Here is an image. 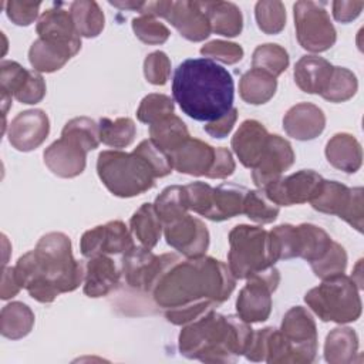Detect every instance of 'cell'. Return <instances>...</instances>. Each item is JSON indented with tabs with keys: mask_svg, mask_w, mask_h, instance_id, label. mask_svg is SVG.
<instances>
[{
	"mask_svg": "<svg viewBox=\"0 0 364 364\" xmlns=\"http://www.w3.org/2000/svg\"><path fill=\"white\" fill-rule=\"evenodd\" d=\"M162 256L164 267L151 293L164 310L202 300L218 306L235 290L236 277L226 263L215 257L200 256L182 260L175 253Z\"/></svg>",
	"mask_w": 364,
	"mask_h": 364,
	"instance_id": "6da1fadb",
	"label": "cell"
},
{
	"mask_svg": "<svg viewBox=\"0 0 364 364\" xmlns=\"http://www.w3.org/2000/svg\"><path fill=\"white\" fill-rule=\"evenodd\" d=\"M14 274L20 287L40 303H51L61 293L75 290L85 277V264L71 253L70 237L50 232L37 242L34 250L18 257Z\"/></svg>",
	"mask_w": 364,
	"mask_h": 364,
	"instance_id": "7a4b0ae2",
	"label": "cell"
},
{
	"mask_svg": "<svg viewBox=\"0 0 364 364\" xmlns=\"http://www.w3.org/2000/svg\"><path fill=\"white\" fill-rule=\"evenodd\" d=\"M172 95L183 114L195 121L212 122L233 108L232 74L209 58H186L173 73Z\"/></svg>",
	"mask_w": 364,
	"mask_h": 364,
	"instance_id": "3957f363",
	"label": "cell"
},
{
	"mask_svg": "<svg viewBox=\"0 0 364 364\" xmlns=\"http://www.w3.org/2000/svg\"><path fill=\"white\" fill-rule=\"evenodd\" d=\"M253 328L239 316H223L213 309L185 324L179 333V351L203 363H235L245 354Z\"/></svg>",
	"mask_w": 364,
	"mask_h": 364,
	"instance_id": "277c9868",
	"label": "cell"
},
{
	"mask_svg": "<svg viewBox=\"0 0 364 364\" xmlns=\"http://www.w3.org/2000/svg\"><path fill=\"white\" fill-rule=\"evenodd\" d=\"M97 173L105 188L118 198H132L155 185L151 166L135 152L102 151L97 159Z\"/></svg>",
	"mask_w": 364,
	"mask_h": 364,
	"instance_id": "5b68a950",
	"label": "cell"
},
{
	"mask_svg": "<svg viewBox=\"0 0 364 364\" xmlns=\"http://www.w3.org/2000/svg\"><path fill=\"white\" fill-rule=\"evenodd\" d=\"M360 289L354 280L344 273L324 279L321 284L310 289L306 296V304L323 321L338 324L355 321L361 316Z\"/></svg>",
	"mask_w": 364,
	"mask_h": 364,
	"instance_id": "8992f818",
	"label": "cell"
},
{
	"mask_svg": "<svg viewBox=\"0 0 364 364\" xmlns=\"http://www.w3.org/2000/svg\"><path fill=\"white\" fill-rule=\"evenodd\" d=\"M229 246L228 266L236 279H247L277 262L269 232L259 226H235L229 232Z\"/></svg>",
	"mask_w": 364,
	"mask_h": 364,
	"instance_id": "52a82bcc",
	"label": "cell"
},
{
	"mask_svg": "<svg viewBox=\"0 0 364 364\" xmlns=\"http://www.w3.org/2000/svg\"><path fill=\"white\" fill-rule=\"evenodd\" d=\"M283 363L309 364L317 353V328L313 316L301 306L291 307L283 317Z\"/></svg>",
	"mask_w": 364,
	"mask_h": 364,
	"instance_id": "ba28073f",
	"label": "cell"
},
{
	"mask_svg": "<svg viewBox=\"0 0 364 364\" xmlns=\"http://www.w3.org/2000/svg\"><path fill=\"white\" fill-rule=\"evenodd\" d=\"M293 10L297 41L304 50L321 53L334 46L337 33L324 3L301 0L293 6Z\"/></svg>",
	"mask_w": 364,
	"mask_h": 364,
	"instance_id": "9c48e42d",
	"label": "cell"
},
{
	"mask_svg": "<svg viewBox=\"0 0 364 364\" xmlns=\"http://www.w3.org/2000/svg\"><path fill=\"white\" fill-rule=\"evenodd\" d=\"M246 280L236 300L237 316L249 324L266 321L272 311V293L280 283V273L270 266Z\"/></svg>",
	"mask_w": 364,
	"mask_h": 364,
	"instance_id": "30bf717a",
	"label": "cell"
},
{
	"mask_svg": "<svg viewBox=\"0 0 364 364\" xmlns=\"http://www.w3.org/2000/svg\"><path fill=\"white\" fill-rule=\"evenodd\" d=\"M323 176L311 169H301L269 183L263 191L277 206H291L310 202L318 192Z\"/></svg>",
	"mask_w": 364,
	"mask_h": 364,
	"instance_id": "8fae6325",
	"label": "cell"
},
{
	"mask_svg": "<svg viewBox=\"0 0 364 364\" xmlns=\"http://www.w3.org/2000/svg\"><path fill=\"white\" fill-rule=\"evenodd\" d=\"M132 237L131 230L124 222L111 220L87 230L81 236L80 249L82 256L88 259L100 255L127 253L135 246Z\"/></svg>",
	"mask_w": 364,
	"mask_h": 364,
	"instance_id": "7c38bea8",
	"label": "cell"
},
{
	"mask_svg": "<svg viewBox=\"0 0 364 364\" xmlns=\"http://www.w3.org/2000/svg\"><path fill=\"white\" fill-rule=\"evenodd\" d=\"M166 243L186 257L205 256L209 247V232L206 225L191 215H185L164 225Z\"/></svg>",
	"mask_w": 364,
	"mask_h": 364,
	"instance_id": "4fadbf2b",
	"label": "cell"
},
{
	"mask_svg": "<svg viewBox=\"0 0 364 364\" xmlns=\"http://www.w3.org/2000/svg\"><path fill=\"white\" fill-rule=\"evenodd\" d=\"M164 267V256H156L151 249L134 246L124 253L121 269L125 283L142 291H152Z\"/></svg>",
	"mask_w": 364,
	"mask_h": 364,
	"instance_id": "5bb4252c",
	"label": "cell"
},
{
	"mask_svg": "<svg viewBox=\"0 0 364 364\" xmlns=\"http://www.w3.org/2000/svg\"><path fill=\"white\" fill-rule=\"evenodd\" d=\"M294 162V152L290 142L280 135L270 134L266 149L252 169V179L259 189L282 178V173Z\"/></svg>",
	"mask_w": 364,
	"mask_h": 364,
	"instance_id": "9a60e30c",
	"label": "cell"
},
{
	"mask_svg": "<svg viewBox=\"0 0 364 364\" xmlns=\"http://www.w3.org/2000/svg\"><path fill=\"white\" fill-rule=\"evenodd\" d=\"M50 132V121L43 109L18 112L10 122L7 136L13 148L28 152L38 148Z\"/></svg>",
	"mask_w": 364,
	"mask_h": 364,
	"instance_id": "2e32d148",
	"label": "cell"
},
{
	"mask_svg": "<svg viewBox=\"0 0 364 364\" xmlns=\"http://www.w3.org/2000/svg\"><path fill=\"white\" fill-rule=\"evenodd\" d=\"M165 20L189 41H203L212 33L202 1H172Z\"/></svg>",
	"mask_w": 364,
	"mask_h": 364,
	"instance_id": "e0dca14e",
	"label": "cell"
},
{
	"mask_svg": "<svg viewBox=\"0 0 364 364\" xmlns=\"http://www.w3.org/2000/svg\"><path fill=\"white\" fill-rule=\"evenodd\" d=\"M47 168L60 178H74L82 173L87 164V151L77 142L61 136L43 154Z\"/></svg>",
	"mask_w": 364,
	"mask_h": 364,
	"instance_id": "ac0fdd59",
	"label": "cell"
},
{
	"mask_svg": "<svg viewBox=\"0 0 364 364\" xmlns=\"http://www.w3.org/2000/svg\"><path fill=\"white\" fill-rule=\"evenodd\" d=\"M37 34L38 38H43L50 43H57L68 46L80 51L81 48V36L78 34L73 17L68 10L63 9L60 4L47 9L37 21Z\"/></svg>",
	"mask_w": 364,
	"mask_h": 364,
	"instance_id": "d6986e66",
	"label": "cell"
},
{
	"mask_svg": "<svg viewBox=\"0 0 364 364\" xmlns=\"http://www.w3.org/2000/svg\"><path fill=\"white\" fill-rule=\"evenodd\" d=\"M269 132L264 125L256 119L243 121L232 136V149L246 168H255L260 161L267 141Z\"/></svg>",
	"mask_w": 364,
	"mask_h": 364,
	"instance_id": "ffe728a7",
	"label": "cell"
},
{
	"mask_svg": "<svg viewBox=\"0 0 364 364\" xmlns=\"http://www.w3.org/2000/svg\"><path fill=\"white\" fill-rule=\"evenodd\" d=\"M215 149L216 148L200 139L189 138L169 154L172 169L178 171L179 173L206 176L213 165Z\"/></svg>",
	"mask_w": 364,
	"mask_h": 364,
	"instance_id": "44dd1931",
	"label": "cell"
},
{
	"mask_svg": "<svg viewBox=\"0 0 364 364\" xmlns=\"http://www.w3.org/2000/svg\"><path fill=\"white\" fill-rule=\"evenodd\" d=\"M326 127V117L321 108L310 102L293 105L283 118L286 134L299 141H310L318 136Z\"/></svg>",
	"mask_w": 364,
	"mask_h": 364,
	"instance_id": "7402d4cb",
	"label": "cell"
},
{
	"mask_svg": "<svg viewBox=\"0 0 364 364\" xmlns=\"http://www.w3.org/2000/svg\"><path fill=\"white\" fill-rule=\"evenodd\" d=\"M119 284V272L111 257L100 255L90 257L85 264L84 293L88 297H102Z\"/></svg>",
	"mask_w": 364,
	"mask_h": 364,
	"instance_id": "603a6c76",
	"label": "cell"
},
{
	"mask_svg": "<svg viewBox=\"0 0 364 364\" xmlns=\"http://www.w3.org/2000/svg\"><path fill=\"white\" fill-rule=\"evenodd\" d=\"M334 65L318 55H303L294 65V81L307 94H321L333 74Z\"/></svg>",
	"mask_w": 364,
	"mask_h": 364,
	"instance_id": "cb8c5ba5",
	"label": "cell"
},
{
	"mask_svg": "<svg viewBox=\"0 0 364 364\" xmlns=\"http://www.w3.org/2000/svg\"><path fill=\"white\" fill-rule=\"evenodd\" d=\"M326 158L337 169L354 173L363 162V149L357 138L347 132L333 135L326 145Z\"/></svg>",
	"mask_w": 364,
	"mask_h": 364,
	"instance_id": "d4e9b609",
	"label": "cell"
},
{
	"mask_svg": "<svg viewBox=\"0 0 364 364\" xmlns=\"http://www.w3.org/2000/svg\"><path fill=\"white\" fill-rule=\"evenodd\" d=\"M77 53L73 47L37 38L28 50V61L38 73H53L60 70Z\"/></svg>",
	"mask_w": 364,
	"mask_h": 364,
	"instance_id": "484cf974",
	"label": "cell"
},
{
	"mask_svg": "<svg viewBox=\"0 0 364 364\" xmlns=\"http://www.w3.org/2000/svg\"><path fill=\"white\" fill-rule=\"evenodd\" d=\"M210 30L225 37H236L243 28L240 9L230 1H202Z\"/></svg>",
	"mask_w": 364,
	"mask_h": 364,
	"instance_id": "4316f807",
	"label": "cell"
},
{
	"mask_svg": "<svg viewBox=\"0 0 364 364\" xmlns=\"http://www.w3.org/2000/svg\"><path fill=\"white\" fill-rule=\"evenodd\" d=\"M247 189L236 183H222L213 188L212 209L208 219L222 222L243 213V205Z\"/></svg>",
	"mask_w": 364,
	"mask_h": 364,
	"instance_id": "83f0119b",
	"label": "cell"
},
{
	"mask_svg": "<svg viewBox=\"0 0 364 364\" xmlns=\"http://www.w3.org/2000/svg\"><path fill=\"white\" fill-rule=\"evenodd\" d=\"M353 198V188L337 181H323L318 192L310 200L311 206L323 213L344 218Z\"/></svg>",
	"mask_w": 364,
	"mask_h": 364,
	"instance_id": "f1b7e54d",
	"label": "cell"
},
{
	"mask_svg": "<svg viewBox=\"0 0 364 364\" xmlns=\"http://www.w3.org/2000/svg\"><path fill=\"white\" fill-rule=\"evenodd\" d=\"M129 230L141 246L154 249L161 239L164 223L159 219L154 203H142L129 220Z\"/></svg>",
	"mask_w": 364,
	"mask_h": 364,
	"instance_id": "f546056e",
	"label": "cell"
},
{
	"mask_svg": "<svg viewBox=\"0 0 364 364\" xmlns=\"http://www.w3.org/2000/svg\"><path fill=\"white\" fill-rule=\"evenodd\" d=\"M358 351L357 333L350 327L333 328L324 343V358L330 364H348Z\"/></svg>",
	"mask_w": 364,
	"mask_h": 364,
	"instance_id": "4dcf8cb0",
	"label": "cell"
},
{
	"mask_svg": "<svg viewBox=\"0 0 364 364\" xmlns=\"http://www.w3.org/2000/svg\"><path fill=\"white\" fill-rule=\"evenodd\" d=\"M277 88V80L260 70L250 68L239 81V94L243 101L252 105H260L273 98Z\"/></svg>",
	"mask_w": 364,
	"mask_h": 364,
	"instance_id": "1f68e13d",
	"label": "cell"
},
{
	"mask_svg": "<svg viewBox=\"0 0 364 364\" xmlns=\"http://www.w3.org/2000/svg\"><path fill=\"white\" fill-rule=\"evenodd\" d=\"M149 139L168 155L191 138L186 124L175 114L149 125Z\"/></svg>",
	"mask_w": 364,
	"mask_h": 364,
	"instance_id": "d6a6232c",
	"label": "cell"
},
{
	"mask_svg": "<svg viewBox=\"0 0 364 364\" xmlns=\"http://www.w3.org/2000/svg\"><path fill=\"white\" fill-rule=\"evenodd\" d=\"M34 326V313L21 301H11L1 309L0 331L10 340L26 337Z\"/></svg>",
	"mask_w": 364,
	"mask_h": 364,
	"instance_id": "836d02e7",
	"label": "cell"
},
{
	"mask_svg": "<svg viewBox=\"0 0 364 364\" xmlns=\"http://www.w3.org/2000/svg\"><path fill=\"white\" fill-rule=\"evenodd\" d=\"M70 14L81 37H97L105 23V17L98 3L94 0H78L70 4Z\"/></svg>",
	"mask_w": 364,
	"mask_h": 364,
	"instance_id": "e575fe53",
	"label": "cell"
},
{
	"mask_svg": "<svg viewBox=\"0 0 364 364\" xmlns=\"http://www.w3.org/2000/svg\"><path fill=\"white\" fill-rule=\"evenodd\" d=\"M154 208L164 225L185 216L189 210L185 186H179V185L166 186L156 196Z\"/></svg>",
	"mask_w": 364,
	"mask_h": 364,
	"instance_id": "d590c367",
	"label": "cell"
},
{
	"mask_svg": "<svg viewBox=\"0 0 364 364\" xmlns=\"http://www.w3.org/2000/svg\"><path fill=\"white\" fill-rule=\"evenodd\" d=\"M297 230L300 237L299 257L310 263L323 257L333 242L324 229L311 223H301L297 226Z\"/></svg>",
	"mask_w": 364,
	"mask_h": 364,
	"instance_id": "8d00e7d4",
	"label": "cell"
},
{
	"mask_svg": "<svg viewBox=\"0 0 364 364\" xmlns=\"http://www.w3.org/2000/svg\"><path fill=\"white\" fill-rule=\"evenodd\" d=\"M100 139L102 144L121 149L132 144L136 127L131 118H101L100 122Z\"/></svg>",
	"mask_w": 364,
	"mask_h": 364,
	"instance_id": "74e56055",
	"label": "cell"
},
{
	"mask_svg": "<svg viewBox=\"0 0 364 364\" xmlns=\"http://www.w3.org/2000/svg\"><path fill=\"white\" fill-rule=\"evenodd\" d=\"M289 67L287 51L273 43L257 46L252 55V68L264 71L277 78Z\"/></svg>",
	"mask_w": 364,
	"mask_h": 364,
	"instance_id": "f35d334b",
	"label": "cell"
},
{
	"mask_svg": "<svg viewBox=\"0 0 364 364\" xmlns=\"http://www.w3.org/2000/svg\"><path fill=\"white\" fill-rule=\"evenodd\" d=\"M61 136L77 142L87 152L95 149L101 142L100 125L88 117H77L70 119L64 125L61 131Z\"/></svg>",
	"mask_w": 364,
	"mask_h": 364,
	"instance_id": "ab89813d",
	"label": "cell"
},
{
	"mask_svg": "<svg viewBox=\"0 0 364 364\" xmlns=\"http://www.w3.org/2000/svg\"><path fill=\"white\" fill-rule=\"evenodd\" d=\"M358 88L357 77L344 67H334L326 90L320 94L330 102H344L354 97Z\"/></svg>",
	"mask_w": 364,
	"mask_h": 364,
	"instance_id": "60d3db41",
	"label": "cell"
},
{
	"mask_svg": "<svg viewBox=\"0 0 364 364\" xmlns=\"http://www.w3.org/2000/svg\"><path fill=\"white\" fill-rule=\"evenodd\" d=\"M280 206L272 202L263 189L247 191L243 205V213L256 223H272L279 215Z\"/></svg>",
	"mask_w": 364,
	"mask_h": 364,
	"instance_id": "b9f144b4",
	"label": "cell"
},
{
	"mask_svg": "<svg viewBox=\"0 0 364 364\" xmlns=\"http://www.w3.org/2000/svg\"><path fill=\"white\" fill-rule=\"evenodd\" d=\"M257 27L266 34H277L286 26V9L282 1L263 0L255 6Z\"/></svg>",
	"mask_w": 364,
	"mask_h": 364,
	"instance_id": "7bdbcfd3",
	"label": "cell"
},
{
	"mask_svg": "<svg viewBox=\"0 0 364 364\" xmlns=\"http://www.w3.org/2000/svg\"><path fill=\"white\" fill-rule=\"evenodd\" d=\"M272 249L276 260L299 257L300 253V237L297 226L293 225H279L273 228L270 232Z\"/></svg>",
	"mask_w": 364,
	"mask_h": 364,
	"instance_id": "ee69618b",
	"label": "cell"
},
{
	"mask_svg": "<svg viewBox=\"0 0 364 364\" xmlns=\"http://www.w3.org/2000/svg\"><path fill=\"white\" fill-rule=\"evenodd\" d=\"M173 101L165 94H148L142 98L136 117L141 122L152 125L173 114Z\"/></svg>",
	"mask_w": 364,
	"mask_h": 364,
	"instance_id": "f6af8a7d",
	"label": "cell"
},
{
	"mask_svg": "<svg viewBox=\"0 0 364 364\" xmlns=\"http://www.w3.org/2000/svg\"><path fill=\"white\" fill-rule=\"evenodd\" d=\"M310 264L314 274L324 280L344 273L347 267V253L340 243L333 240L324 256L316 262H311Z\"/></svg>",
	"mask_w": 364,
	"mask_h": 364,
	"instance_id": "bcb514c9",
	"label": "cell"
},
{
	"mask_svg": "<svg viewBox=\"0 0 364 364\" xmlns=\"http://www.w3.org/2000/svg\"><path fill=\"white\" fill-rule=\"evenodd\" d=\"M132 30L135 36L145 44H164L169 38V28L151 16H139L132 20Z\"/></svg>",
	"mask_w": 364,
	"mask_h": 364,
	"instance_id": "7dc6e473",
	"label": "cell"
},
{
	"mask_svg": "<svg viewBox=\"0 0 364 364\" xmlns=\"http://www.w3.org/2000/svg\"><path fill=\"white\" fill-rule=\"evenodd\" d=\"M132 152L145 159V162L151 166L155 178H162L172 172L169 155L165 151H162L158 145H155L152 139L141 141Z\"/></svg>",
	"mask_w": 364,
	"mask_h": 364,
	"instance_id": "c3c4849f",
	"label": "cell"
},
{
	"mask_svg": "<svg viewBox=\"0 0 364 364\" xmlns=\"http://www.w3.org/2000/svg\"><path fill=\"white\" fill-rule=\"evenodd\" d=\"M200 54L205 58L216 60L223 64H236L243 57V48L236 43H230L225 40H213L202 46Z\"/></svg>",
	"mask_w": 364,
	"mask_h": 364,
	"instance_id": "681fc988",
	"label": "cell"
},
{
	"mask_svg": "<svg viewBox=\"0 0 364 364\" xmlns=\"http://www.w3.org/2000/svg\"><path fill=\"white\" fill-rule=\"evenodd\" d=\"M27 68L20 65L17 61L4 60L0 64V91L14 97L28 77Z\"/></svg>",
	"mask_w": 364,
	"mask_h": 364,
	"instance_id": "f907efd6",
	"label": "cell"
},
{
	"mask_svg": "<svg viewBox=\"0 0 364 364\" xmlns=\"http://www.w3.org/2000/svg\"><path fill=\"white\" fill-rule=\"evenodd\" d=\"M144 75L154 85H164L171 75V60L164 51H154L144 61Z\"/></svg>",
	"mask_w": 364,
	"mask_h": 364,
	"instance_id": "816d5d0a",
	"label": "cell"
},
{
	"mask_svg": "<svg viewBox=\"0 0 364 364\" xmlns=\"http://www.w3.org/2000/svg\"><path fill=\"white\" fill-rule=\"evenodd\" d=\"M186 198L189 209L196 212L200 216L208 218L212 209L213 199V188L205 182H192L185 185Z\"/></svg>",
	"mask_w": 364,
	"mask_h": 364,
	"instance_id": "f5cc1de1",
	"label": "cell"
},
{
	"mask_svg": "<svg viewBox=\"0 0 364 364\" xmlns=\"http://www.w3.org/2000/svg\"><path fill=\"white\" fill-rule=\"evenodd\" d=\"M215 306L216 304H213L212 301L202 300V301L185 304V306H181V307L166 309L164 313H165V317L169 323H172L175 326H185V324H189V323L195 321L196 318L202 317L203 314L210 311Z\"/></svg>",
	"mask_w": 364,
	"mask_h": 364,
	"instance_id": "db71d44e",
	"label": "cell"
},
{
	"mask_svg": "<svg viewBox=\"0 0 364 364\" xmlns=\"http://www.w3.org/2000/svg\"><path fill=\"white\" fill-rule=\"evenodd\" d=\"M46 95V82L43 75L36 71L30 70L28 77L21 85V88L16 92L14 98L23 104H37Z\"/></svg>",
	"mask_w": 364,
	"mask_h": 364,
	"instance_id": "11a10c76",
	"label": "cell"
},
{
	"mask_svg": "<svg viewBox=\"0 0 364 364\" xmlns=\"http://www.w3.org/2000/svg\"><path fill=\"white\" fill-rule=\"evenodd\" d=\"M40 1L11 0L6 3L7 17L17 26H30L38 16Z\"/></svg>",
	"mask_w": 364,
	"mask_h": 364,
	"instance_id": "9f6ffc18",
	"label": "cell"
},
{
	"mask_svg": "<svg viewBox=\"0 0 364 364\" xmlns=\"http://www.w3.org/2000/svg\"><path fill=\"white\" fill-rule=\"evenodd\" d=\"M235 161L232 152L228 148L219 146L215 149V159L210 171L208 172V178L212 179H225L235 172Z\"/></svg>",
	"mask_w": 364,
	"mask_h": 364,
	"instance_id": "6f0895ef",
	"label": "cell"
},
{
	"mask_svg": "<svg viewBox=\"0 0 364 364\" xmlns=\"http://www.w3.org/2000/svg\"><path fill=\"white\" fill-rule=\"evenodd\" d=\"M237 119V109L233 107L228 114H225L222 118L208 122L203 129L206 134H209L212 138H225L233 128L235 122Z\"/></svg>",
	"mask_w": 364,
	"mask_h": 364,
	"instance_id": "680465c9",
	"label": "cell"
},
{
	"mask_svg": "<svg viewBox=\"0 0 364 364\" xmlns=\"http://www.w3.org/2000/svg\"><path fill=\"white\" fill-rule=\"evenodd\" d=\"M363 7H364V1L337 0V1H333V16L340 23H350L360 16Z\"/></svg>",
	"mask_w": 364,
	"mask_h": 364,
	"instance_id": "91938a15",
	"label": "cell"
},
{
	"mask_svg": "<svg viewBox=\"0 0 364 364\" xmlns=\"http://www.w3.org/2000/svg\"><path fill=\"white\" fill-rule=\"evenodd\" d=\"M20 284L14 274V267H4L3 269V279H1V290L0 297L3 300L14 297L20 291Z\"/></svg>",
	"mask_w": 364,
	"mask_h": 364,
	"instance_id": "94428289",
	"label": "cell"
},
{
	"mask_svg": "<svg viewBox=\"0 0 364 364\" xmlns=\"http://www.w3.org/2000/svg\"><path fill=\"white\" fill-rule=\"evenodd\" d=\"M172 1H144L142 9L139 10L141 16H151V17H166Z\"/></svg>",
	"mask_w": 364,
	"mask_h": 364,
	"instance_id": "6125c7cd",
	"label": "cell"
},
{
	"mask_svg": "<svg viewBox=\"0 0 364 364\" xmlns=\"http://www.w3.org/2000/svg\"><path fill=\"white\" fill-rule=\"evenodd\" d=\"M111 6L114 7H118L121 10H136L139 11L144 6V1H109Z\"/></svg>",
	"mask_w": 364,
	"mask_h": 364,
	"instance_id": "be15d7a7",
	"label": "cell"
}]
</instances>
